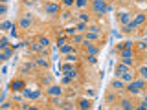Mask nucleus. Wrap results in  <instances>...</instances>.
Listing matches in <instances>:
<instances>
[{
    "label": "nucleus",
    "instance_id": "14",
    "mask_svg": "<svg viewBox=\"0 0 147 110\" xmlns=\"http://www.w3.org/2000/svg\"><path fill=\"white\" fill-rule=\"evenodd\" d=\"M112 88L121 90V88H123V81H121V79H114V81H112Z\"/></svg>",
    "mask_w": 147,
    "mask_h": 110
},
{
    "label": "nucleus",
    "instance_id": "37",
    "mask_svg": "<svg viewBox=\"0 0 147 110\" xmlns=\"http://www.w3.org/2000/svg\"><path fill=\"white\" fill-rule=\"evenodd\" d=\"M4 61H7V57L4 55V52H0V62H4Z\"/></svg>",
    "mask_w": 147,
    "mask_h": 110
},
{
    "label": "nucleus",
    "instance_id": "4",
    "mask_svg": "<svg viewBox=\"0 0 147 110\" xmlns=\"http://www.w3.org/2000/svg\"><path fill=\"white\" fill-rule=\"evenodd\" d=\"M22 95H24V97H30V99H39L40 97V92L39 90H35V92H30V90H24L22 88Z\"/></svg>",
    "mask_w": 147,
    "mask_h": 110
},
{
    "label": "nucleus",
    "instance_id": "18",
    "mask_svg": "<svg viewBox=\"0 0 147 110\" xmlns=\"http://www.w3.org/2000/svg\"><path fill=\"white\" fill-rule=\"evenodd\" d=\"M99 37V33H92V31H88V33H86V39L85 40H96Z\"/></svg>",
    "mask_w": 147,
    "mask_h": 110
},
{
    "label": "nucleus",
    "instance_id": "26",
    "mask_svg": "<svg viewBox=\"0 0 147 110\" xmlns=\"http://www.w3.org/2000/svg\"><path fill=\"white\" fill-rule=\"evenodd\" d=\"M9 28H11V22H2V24H0V30H9Z\"/></svg>",
    "mask_w": 147,
    "mask_h": 110
},
{
    "label": "nucleus",
    "instance_id": "31",
    "mask_svg": "<svg viewBox=\"0 0 147 110\" xmlns=\"http://www.w3.org/2000/svg\"><path fill=\"white\" fill-rule=\"evenodd\" d=\"M7 13V7H6V4H2V6H0V15H6Z\"/></svg>",
    "mask_w": 147,
    "mask_h": 110
},
{
    "label": "nucleus",
    "instance_id": "15",
    "mask_svg": "<svg viewBox=\"0 0 147 110\" xmlns=\"http://www.w3.org/2000/svg\"><path fill=\"white\" fill-rule=\"evenodd\" d=\"M119 20H121V24H127V22L131 20V15H129V13H121V15H119Z\"/></svg>",
    "mask_w": 147,
    "mask_h": 110
},
{
    "label": "nucleus",
    "instance_id": "3",
    "mask_svg": "<svg viewBox=\"0 0 147 110\" xmlns=\"http://www.w3.org/2000/svg\"><path fill=\"white\" fill-rule=\"evenodd\" d=\"M46 94L52 95V97H57V95H61V94H63V88H61V86H57V85H52L48 90H46Z\"/></svg>",
    "mask_w": 147,
    "mask_h": 110
},
{
    "label": "nucleus",
    "instance_id": "28",
    "mask_svg": "<svg viewBox=\"0 0 147 110\" xmlns=\"http://www.w3.org/2000/svg\"><path fill=\"white\" fill-rule=\"evenodd\" d=\"M39 42H40V44H42V46H44V48H46V46H48V44H50V40H48V39H46V37H40V40H39Z\"/></svg>",
    "mask_w": 147,
    "mask_h": 110
},
{
    "label": "nucleus",
    "instance_id": "27",
    "mask_svg": "<svg viewBox=\"0 0 147 110\" xmlns=\"http://www.w3.org/2000/svg\"><path fill=\"white\" fill-rule=\"evenodd\" d=\"M76 59H77V57H76L74 53H68V55H66V61H68V62H76Z\"/></svg>",
    "mask_w": 147,
    "mask_h": 110
},
{
    "label": "nucleus",
    "instance_id": "36",
    "mask_svg": "<svg viewBox=\"0 0 147 110\" xmlns=\"http://www.w3.org/2000/svg\"><path fill=\"white\" fill-rule=\"evenodd\" d=\"M107 101H109V103H114V101H116V95H112V94H110L109 97H107Z\"/></svg>",
    "mask_w": 147,
    "mask_h": 110
},
{
    "label": "nucleus",
    "instance_id": "1",
    "mask_svg": "<svg viewBox=\"0 0 147 110\" xmlns=\"http://www.w3.org/2000/svg\"><path fill=\"white\" fill-rule=\"evenodd\" d=\"M145 88V81L144 79H138V81H129V85H127V92L129 94H132V95H136V94H140L142 90Z\"/></svg>",
    "mask_w": 147,
    "mask_h": 110
},
{
    "label": "nucleus",
    "instance_id": "25",
    "mask_svg": "<svg viewBox=\"0 0 147 110\" xmlns=\"http://www.w3.org/2000/svg\"><path fill=\"white\" fill-rule=\"evenodd\" d=\"M2 52H4V55H6L7 59H11V57H13V50H9V48H6V50H2Z\"/></svg>",
    "mask_w": 147,
    "mask_h": 110
},
{
    "label": "nucleus",
    "instance_id": "38",
    "mask_svg": "<svg viewBox=\"0 0 147 110\" xmlns=\"http://www.w3.org/2000/svg\"><path fill=\"white\" fill-rule=\"evenodd\" d=\"M63 4H64V6H72L74 0H63Z\"/></svg>",
    "mask_w": 147,
    "mask_h": 110
},
{
    "label": "nucleus",
    "instance_id": "30",
    "mask_svg": "<svg viewBox=\"0 0 147 110\" xmlns=\"http://www.w3.org/2000/svg\"><path fill=\"white\" fill-rule=\"evenodd\" d=\"M85 28H86V24H85V22H79L76 30H77V31H83V30H85Z\"/></svg>",
    "mask_w": 147,
    "mask_h": 110
},
{
    "label": "nucleus",
    "instance_id": "33",
    "mask_svg": "<svg viewBox=\"0 0 147 110\" xmlns=\"http://www.w3.org/2000/svg\"><path fill=\"white\" fill-rule=\"evenodd\" d=\"M79 18L83 22H88V15H85V13H79Z\"/></svg>",
    "mask_w": 147,
    "mask_h": 110
},
{
    "label": "nucleus",
    "instance_id": "35",
    "mask_svg": "<svg viewBox=\"0 0 147 110\" xmlns=\"http://www.w3.org/2000/svg\"><path fill=\"white\" fill-rule=\"evenodd\" d=\"M81 40H83V37H81V35H76V37H74V42H76V44H79Z\"/></svg>",
    "mask_w": 147,
    "mask_h": 110
},
{
    "label": "nucleus",
    "instance_id": "41",
    "mask_svg": "<svg viewBox=\"0 0 147 110\" xmlns=\"http://www.w3.org/2000/svg\"><path fill=\"white\" fill-rule=\"evenodd\" d=\"M138 2H145V0H138Z\"/></svg>",
    "mask_w": 147,
    "mask_h": 110
},
{
    "label": "nucleus",
    "instance_id": "13",
    "mask_svg": "<svg viewBox=\"0 0 147 110\" xmlns=\"http://www.w3.org/2000/svg\"><path fill=\"white\" fill-rule=\"evenodd\" d=\"M30 26H31V18L30 17H24L20 20V28H22V30H26V28H30Z\"/></svg>",
    "mask_w": 147,
    "mask_h": 110
},
{
    "label": "nucleus",
    "instance_id": "10",
    "mask_svg": "<svg viewBox=\"0 0 147 110\" xmlns=\"http://www.w3.org/2000/svg\"><path fill=\"white\" fill-rule=\"evenodd\" d=\"M119 107L125 108V110H132V103L129 99H121V101H119Z\"/></svg>",
    "mask_w": 147,
    "mask_h": 110
},
{
    "label": "nucleus",
    "instance_id": "17",
    "mask_svg": "<svg viewBox=\"0 0 147 110\" xmlns=\"http://www.w3.org/2000/svg\"><path fill=\"white\" fill-rule=\"evenodd\" d=\"M79 107H81V108H90L92 103H90L88 99H81V101H79Z\"/></svg>",
    "mask_w": 147,
    "mask_h": 110
},
{
    "label": "nucleus",
    "instance_id": "16",
    "mask_svg": "<svg viewBox=\"0 0 147 110\" xmlns=\"http://www.w3.org/2000/svg\"><path fill=\"white\" fill-rule=\"evenodd\" d=\"M59 70H61V72H64V73H68L70 70H74V66H72L70 62H68V64H63V66H59Z\"/></svg>",
    "mask_w": 147,
    "mask_h": 110
},
{
    "label": "nucleus",
    "instance_id": "19",
    "mask_svg": "<svg viewBox=\"0 0 147 110\" xmlns=\"http://www.w3.org/2000/svg\"><path fill=\"white\" fill-rule=\"evenodd\" d=\"M37 64H39V66H44V68H48V61H46L44 57H39V59H37Z\"/></svg>",
    "mask_w": 147,
    "mask_h": 110
},
{
    "label": "nucleus",
    "instance_id": "9",
    "mask_svg": "<svg viewBox=\"0 0 147 110\" xmlns=\"http://www.w3.org/2000/svg\"><path fill=\"white\" fill-rule=\"evenodd\" d=\"M44 11L46 13H59V6H57V4H46Z\"/></svg>",
    "mask_w": 147,
    "mask_h": 110
},
{
    "label": "nucleus",
    "instance_id": "12",
    "mask_svg": "<svg viewBox=\"0 0 147 110\" xmlns=\"http://www.w3.org/2000/svg\"><path fill=\"white\" fill-rule=\"evenodd\" d=\"M119 77H121V81H123V82H129V81H132V79H134V75H132L131 72H125V73H121Z\"/></svg>",
    "mask_w": 147,
    "mask_h": 110
},
{
    "label": "nucleus",
    "instance_id": "21",
    "mask_svg": "<svg viewBox=\"0 0 147 110\" xmlns=\"http://www.w3.org/2000/svg\"><path fill=\"white\" fill-rule=\"evenodd\" d=\"M144 20H145V15H138V17L134 18V22H136L138 26H140V24H144Z\"/></svg>",
    "mask_w": 147,
    "mask_h": 110
},
{
    "label": "nucleus",
    "instance_id": "11",
    "mask_svg": "<svg viewBox=\"0 0 147 110\" xmlns=\"http://www.w3.org/2000/svg\"><path fill=\"white\" fill-rule=\"evenodd\" d=\"M72 52H74V46H72V44H63V46H61V53L68 55V53H72Z\"/></svg>",
    "mask_w": 147,
    "mask_h": 110
},
{
    "label": "nucleus",
    "instance_id": "39",
    "mask_svg": "<svg viewBox=\"0 0 147 110\" xmlns=\"http://www.w3.org/2000/svg\"><path fill=\"white\" fill-rule=\"evenodd\" d=\"M57 44H59V46H63V44H64V37H61V39L57 40Z\"/></svg>",
    "mask_w": 147,
    "mask_h": 110
},
{
    "label": "nucleus",
    "instance_id": "40",
    "mask_svg": "<svg viewBox=\"0 0 147 110\" xmlns=\"http://www.w3.org/2000/svg\"><path fill=\"white\" fill-rule=\"evenodd\" d=\"M4 95H6V92H4V90H0V101L4 99Z\"/></svg>",
    "mask_w": 147,
    "mask_h": 110
},
{
    "label": "nucleus",
    "instance_id": "6",
    "mask_svg": "<svg viewBox=\"0 0 147 110\" xmlns=\"http://www.w3.org/2000/svg\"><path fill=\"white\" fill-rule=\"evenodd\" d=\"M114 72H116V75H121V73L129 72V66H127V64H123V62H118L116 66H114Z\"/></svg>",
    "mask_w": 147,
    "mask_h": 110
},
{
    "label": "nucleus",
    "instance_id": "20",
    "mask_svg": "<svg viewBox=\"0 0 147 110\" xmlns=\"http://www.w3.org/2000/svg\"><path fill=\"white\" fill-rule=\"evenodd\" d=\"M7 39H6V37H2V39H0V50H6L7 48Z\"/></svg>",
    "mask_w": 147,
    "mask_h": 110
},
{
    "label": "nucleus",
    "instance_id": "22",
    "mask_svg": "<svg viewBox=\"0 0 147 110\" xmlns=\"http://www.w3.org/2000/svg\"><path fill=\"white\" fill-rule=\"evenodd\" d=\"M86 4H88V0H76V6L77 7H85Z\"/></svg>",
    "mask_w": 147,
    "mask_h": 110
},
{
    "label": "nucleus",
    "instance_id": "5",
    "mask_svg": "<svg viewBox=\"0 0 147 110\" xmlns=\"http://www.w3.org/2000/svg\"><path fill=\"white\" fill-rule=\"evenodd\" d=\"M136 28H138V24H136L134 20H129L127 24H123V31H125V33H132Z\"/></svg>",
    "mask_w": 147,
    "mask_h": 110
},
{
    "label": "nucleus",
    "instance_id": "8",
    "mask_svg": "<svg viewBox=\"0 0 147 110\" xmlns=\"http://www.w3.org/2000/svg\"><path fill=\"white\" fill-rule=\"evenodd\" d=\"M85 48H86V52H88L90 55H98V48H96L90 40H85Z\"/></svg>",
    "mask_w": 147,
    "mask_h": 110
},
{
    "label": "nucleus",
    "instance_id": "29",
    "mask_svg": "<svg viewBox=\"0 0 147 110\" xmlns=\"http://www.w3.org/2000/svg\"><path fill=\"white\" fill-rule=\"evenodd\" d=\"M140 75L144 77V79L147 77V68H145V66H142V68H140Z\"/></svg>",
    "mask_w": 147,
    "mask_h": 110
},
{
    "label": "nucleus",
    "instance_id": "2",
    "mask_svg": "<svg viewBox=\"0 0 147 110\" xmlns=\"http://www.w3.org/2000/svg\"><path fill=\"white\" fill-rule=\"evenodd\" d=\"M107 4H105V0H94L92 2V11L96 13V15H105L107 13Z\"/></svg>",
    "mask_w": 147,
    "mask_h": 110
},
{
    "label": "nucleus",
    "instance_id": "34",
    "mask_svg": "<svg viewBox=\"0 0 147 110\" xmlns=\"http://www.w3.org/2000/svg\"><path fill=\"white\" fill-rule=\"evenodd\" d=\"M88 30L92 31V33H99V28H98V26H90Z\"/></svg>",
    "mask_w": 147,
    "mask_h": 110
},
{
    "label": "nucleus",
    "instance_id": "32",
    "mask_svg": "<svg viewBox=\"0 0 147 110\" xmlns=\"http://www.w3.org/2000/svg\"><path fill=\"white\" fill-rule=\"evenodd\" d=\"M61 82H63V85H70V82H72V79H70V77H63V79H61Z\"/></svg>",
    "mask_w": 147,
    "mask_h": 110
},
{
    "label": "nucleus",
    "instance_id": "24",
    "mask_svg": "<svg viewBox=\"0 0 147 110\" xmlns=\"http://www.w3.org/2000/svg\"><path fill=\"white\" fill-rule=\"evenodd\" d=\"M64 75H66V77H70V79H76V77H77V72H76V70H70L68 73H64Z\"/></svg>",
    "mask_w": 147,
    "mask_h": 110
},
{
    "label": "nucleus",
    "instance_id": "23",
    "mask_svg": "<svg viewBox=\"0 0 147 110\" xmlns=\"http://www.w3.org/2000/svg\"><path fill=\"white\" fill-rule=\"evenodd\" d=\"M33 66H35V64H33V62H28V64H24V66H22V72H24V73H26L28 70H31V68H33Z\"/></svg>",
    "mask_w": 147,
    "mask_h": 110
},
{
    "label": "nucleus",
    "instance_id": "7",
    "mask_svg": "<svg viewBox=\"0 0 147 110\" xmlns=\"http://www.w3.org/2000/svg\"><path fill=\"white\" fill-rule=\"evenodd\" d=\"M24 86H26V85H24V81H20V79H15V81L11 82V90H13V92H20L22 88H24Z\"/></svg>",
    "mask_w": 147,
    "mask_h": 110
}]
</instances>
